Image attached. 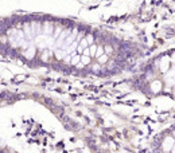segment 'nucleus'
Masks as SVG:
<instances>
[{
	"instance_id": "nucleus-21",
	"label": "nucleus",
	"mask_w": 175,
	"mask_h": 153,
	"mask_svg": "<svg viewBox=\"0 0 175 153\" xmlns=\"http://www.w3.org/2000/svg\"><path fill=\"white\" fill-rule=\"evenodd\" d=\"M171 62H172V63H175V54H172V57H171Z\"/></svg>"
},
{
	"instance_id": "nucleus-13",
	"label": "nucleus",
	"mask_w": 175,
	"mask_h": 153,
	"mask_svg": "<svg viewBox=\"0 0 175 153\" xmlns=\"http://www.w3.org/2000/svg\"><path fill=\"white\" fill-rule=\"evenodd\" d=\"M97 49L98 47L96 46V44H92L90 47H89V50H90V55H93V57H96V52H97Z\"/></svg>"
},
{
	"instance_id": "nucleus-5",
	"label": "nucleus",
	"mask_w": 175,
	"mask_h": 153,
	"mask_svg": "<svg viewBox=\"0 0 175 153\" xmlns=\"http://www.w3.org/2000/svg\"><path fill=\"white\" fill-rule=\"evenodd\" d=\"M23 55H24V58H26V59H32V58H34V55H35V47L34 46H30L28 49L24 51Z\"/></svg>"
},
{
	"instance_id": "nucleus-1",
	"label": "nucleus",
	"mask_w": 175,
	"mask_h": 153,
	"mask_svg": "<svg viewBox=\"0 0 175 153\" xmlns=\"http://www.w3.org/2000/svg\"><path fill=\"white\" fill-rule=\"evenodd\" d=\"M170 63H171V58L170 57H167V55H164V57H162L160 62H159V69H160L162 73H168L170 70Z\"/></svg>"
},
{
	"instance_id": "nucleus-18",
	"label": "nucleus",
	"mask_w": 175,
	"mask_h": 153,
	"mask_svg": "<svg viewBox=\"0 0 175 153\" xmlns=\"http://www.w3.org/2000/svg\"><path fill=\"white\" fill-rule=\"evenodd\" d=\"M93 70H94V71H100V63H98V65H94V66H93Z\"/></svg>"
},
{
	"instance_id": "nucleus-7",
	"label": "nucleus",
	"mask_w": 175,
	"mask_h": 153,
	"mask_svg": "<svg viewBox=\"0 0 175 153\" xmlns=\"http://www.w3.org/2000/svg\"><path fill=\"white\" fill-rule=\"evenodd\" d=\"M52 55V52H51V50L50 49H46V50H43V52H42V57H41V59L43 62H47L50 59V57Z\"/></svg>"
},
{
	"instance_id": "nucleus-4",
	"label": "nucleus",
	"mask_w": 175,
	"mask_h": 153,
	"mask_svg": "<svg viewBox=\"0 0 175 153\" xmlns=\"http://www.w3.org/2000/svg\"><path fill=\"white\" fill-rule=\"evenodd\" d=\"M149 87H151V91L154 93V94H156V93H159V91H160V89H162V82L154 81Z\"/></svg>"
},
{
	"instance_id": "nucleus-3",
	"label": "nucleus",
	"mask_w": 175,
	"mask_h": 153,
	"mask_svg": "<svg viewBox=\"0 0 175 153\" xmlns=\"http://www.w3.org/2000/svg\"><path fill=\"white\" fill-rule=\"evenodd\" d=\"M24 35H26V38L27 39H30V41H32L35 38V34H34V31H32V28H31V24H24Z\"/></svg>"
},
{
	"instance_id": "nucleus-12",
	"label": "nucleus",
	"mask_w": 175,
	"mask_h": 153,
	"mask_svg": "<svg viewBox=\"0 0 175 153\" xmlns=\"http://www.w3.org/2000/svg\"><path fill=\"white\" fill-rule=\"evenodd\" d=\"M89 62H90V58H89V57H86V55H82L81 57V63L84 65H89Z\"/></svg>"
},
{
	"instance_id": "nucleus-8",
	"label": "nucleus",
	"mask_w": 175,
	"mask_h": 153,
	"mask_svg": "<svg viewBox=\"0 0 175 153\" xmlns=\"http://www.w3.org/2000/svg\"><path fill=\"white\" fill-rule=\"evenodd\" d=\"M42 34L47 35V36H49L50 34H52V24H51V23H44V26H43V32H42Z\"/></svg>"
},
{
	"instance_id": "nucleus-6",
	"label": "nucleus",
	"mask_w": 175,
	"mask_h": 153,
	"mask_svg": "<svg viewBox=\"0 0 175 153\" xmlns=\"http://www.w3.org/2000/svg\"><path fill=\"white\" fill-rule=\"evenodd\" d=\"M88 46H89V42H88V39L82 38L81 42H79V46H78V49H77V51H78L79 54H82V52H84V50L88 49Z\"/></svg>"
},
{
	"instance_id": "nucleus-23",
	"label": "nucleus",
	"mask_w": 175,
	"mask_h": 153,
	"mask_svg": "<svg viewBox=\"0 0 175 153\" xmlns=\"http://www.w3.org/2000/svg\"><path fill=\"white\" fill-rule=\"evenodd\" d=\"M174 137H175V130H174Z\"/></svg>"
},
{
	"instance_id": "nucleus-16",
	"label": "nucleus",
	"mask_w": 175,
	"mask_h": 153,
	"mask_svg": "<svg viewBox=\"0 0 175 153\" xmlns=\"http://www.w3.org/2000/svg\"><path fill=\"white\" fill-rule=\"evenodd\" d=\"M82 54H84V55H86V57H90V50H89V49H85Z\"/></svg>"
},
{
	"instance_id": "nucleus-15",
	"label": "nucleus",
	"mask_w": 175,
	"mask_h": 153,
	"mask_svg": "<svg viewBox=\"0 0 175 153\" xmlns=\"http://www.w3.org/2000/svg\"><path fill=\"white\" fill-rule=\"evenodd\" d=\"M86 39H88V42H89V44H90V46H92V44H93V42H94V38H93V35H89V36H88Z\"/></svg>"
},
{
	"instance_id": "nucleus-9",
	"label": "nucleus",
	"mask_w": 175,
	"mask_h": 153,
	"mask_svg": "<svg viewBox=\"0 0 175 153\" xmlns=\"http://www.w3.org/2000/svg\"><path fill=\"white\" fill-rule=\"evenodd\" d=\"M66 55H69L66 50H55V57H57V59H59V61H61V59H65Z\"/></svg>"
},
{
	"instance_id": "nucleus-20",
	"label": "nucleus",
	"mask_w": 175,
	"mask_h": 153,
	"mask_svg": "<svg viewBox=\"0 0 175 153\" xmlns=\"http://www.w3.org/2000/svg\"><path fill=\"white\" fill-rule=\"evenodd\" d=\"M105 51H106V52H112V47L111 46H106V47H105Z\"/></svg>"
},
{
	"instance_id": "nucleus-22",
	"label": "nucleus",
	"mask_w": 175,
	"mask_h": 153,
	"mask_svg": "<svg viewBox=\"0 0 175 153\" xmlns=\"http://www.w3.org/2000/svg\"><path fill=\"white\" fill-rule=\"evenodd\" d=\"M171 153H175V145H174V148H172V150H171Z\"/></svg>"
},
{
	"instance_id": "nucleus-17",
	"label": "nucleus",
	"mask_w": 175,
	"mask_h": 153,
	"mask_svg": "<svg viewBox=\"0 0 175 153\" xmlns=\"http://www.w3.org/2000/svg\"><path fill=\"white\" fill-rule=\"evenodd\" d=\"M114 66H116V65H114V62H109V63H108V69L109 70H112Z\"/></svg>"
},
{
	"instance_id": "nucleus-14",
	"label": "nucleus",
	"mask_w": 175,
	"mask_h": 153,
	"mask_svg": "<svg viewBox=\"0 0 175 153\" xmlns=\"http://www.w3.org/2000/svg\"><path fill=\"white\" fill-rule=\"evenodd\" d=\"M101 55H104V49H102V47H98V49H97V52H96V58H100Z\"/></svg>"
},
{
	"instance_id": "nucleus-10",
	"label": "nucleus",
	"mask_w": 175,
	"mask_h": 153,
	"mask_svg": "<svg viewBox=\"0 0 175 153\" xmlns=\"http://www.w3.org/2000/svg\"><path fill=\"white\" fill-rule=\"evenodd\" d=\"M71 54H73V58H71V66L78 65L79 62H81V55H77L76 52H71Z\"/></svg>"
},
{
	"instance_id": "nucleus-11",
	"label": "nucleus",
	"mask_w": 175,
	"mask_h": 153,
	"mask_svg": "<svg viewBox=\"0 0 175 153\" xmlns=\"http://www.w3.org/2000/svg\"><path fill=\"white\" fill-rule=\"evenodd\" d=\"M106 62H108V55H101V57H100L98 58V63L100 65H104V63H106Z\"/></svg>"
},
{
	"instance_id": "nucleus-19",
	"label": "nucleus",
	"mask_w": 175,
	"mask_h": 153,
	"mask_svg": "<svg viewBox=\"0 0 175 153\" xmlns=\"http://www.w3.org/2000/svg\"><path fill=\"white\" fill-rule=\"evenodd\" d=\"M152 78H154V74H152V73L149 71L148 74H147V79H152Z\"/></svg>"
},
{
	"instance_id": "nucleus-2",
	"label": "nucleus",
	"mask_w": 175,
	"mask_h": 153,
	"mask_svg": "<svg viewBox=\"0 0 175 153\" xmlns=\"http://www.w3.org/2000/svg\"><path fill=\"white\" fill-rule=\"evenodd\" d=\"M174 145H175L174 137H166L164 141H163V144H162V146H163L164 152H171L172 148H174Z\"/></svg>"
}]
</instances>
